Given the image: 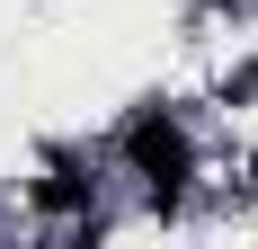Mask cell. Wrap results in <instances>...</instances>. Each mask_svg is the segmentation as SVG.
Instances as JSON below:
<instances>
[{
	"label": "cell",
	"mask_w": 258,
	"mask_h": 249,
	"mask_svg": "<svg viewBox=\"0 0 258 249\" xmlns=\"http://www.w3.org/2000/svg\"><path fill=\"white\" fill-rule=\"evenodd\" d=\"M125 160L152 178V187H178V178L196 169V151H187V134L169 116H143V125H134V134H125Z\"/></svg>",
	"instance_id": "6da1fadb"
}]
</instances>
